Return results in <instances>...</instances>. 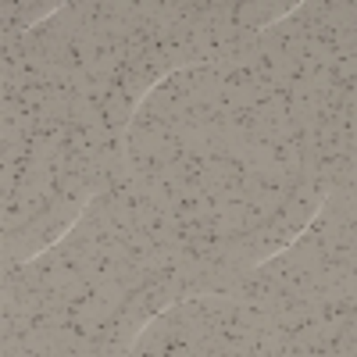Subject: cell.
I'll return each mask as SVG.
<instances>
[{"mask_svg":"<svg viewBox=\"0 0 357 357\" xmlns=\"http://www.w3.org/2000/svg\"><path fill=\"white\" fill-rule=\"evenodd\" d=\"M0 254H4V261H33L40 254V247H36L33 236H29V229H18V232L0 236Z\"/></svg>","mask_w":357,"mask_h":357,"instance_id":"1","label":"cell"},{"mask_svg":"<svg viewBox=\"0 0 357 357\" xmlns=\"http://www.w3.org/2000/svg\"><path fill=\"white\" fill-rule=\"evenodd\" d=\"M325 25L333 33H357V8L347 0H325Z\"/></svg>","mask_w":357,"mask_h":357,"instance_id":"2","label":"cell"},{"mask_svg":"<svg viewBox=\"0 0 357 357\" xmlns=\"http://www.w3.org/2000/svg\"><path fill=\"white\" fill-rule=\"evenodd\" d=\"M118 261L114 254H107V250H97L93 257H89V264H86V279L93 282V286H104V282H114L118 279Z\"/></svg>","mask_w":357,"mask_h":357,"instance_id":"3","label":"cell"},{"mask_svg":"<svg viewBox=\"0 0 357 357\" xmlns=\"http://www.w3.org/2000/svg\"><path fill=\"white\" fill-rule=\"evenodd\" d=\"M357 200H354V193H343V190H329L325 193V200H321V207L329 211L340 225H350V222H357V207H354Z\"/></svg>","mask_w":357,"mask_h":357,"instance_id":"4","label":"cell"},{"mask_svg":"<svg viewBox=\"0 0 357 357\" xmlns=\"http://www.w3.org/2000/svg\"><path fill=\"white\" fill-rule=\"evenodd\" d=\"M100 111H104V104H100V97H93V93L72 97V118H68V122H72V126H93L97 118H100Z\"/></svg>","mask_w":357,"mask_h":357,"instance_id":"5","label":"cell"}]
</instances>
